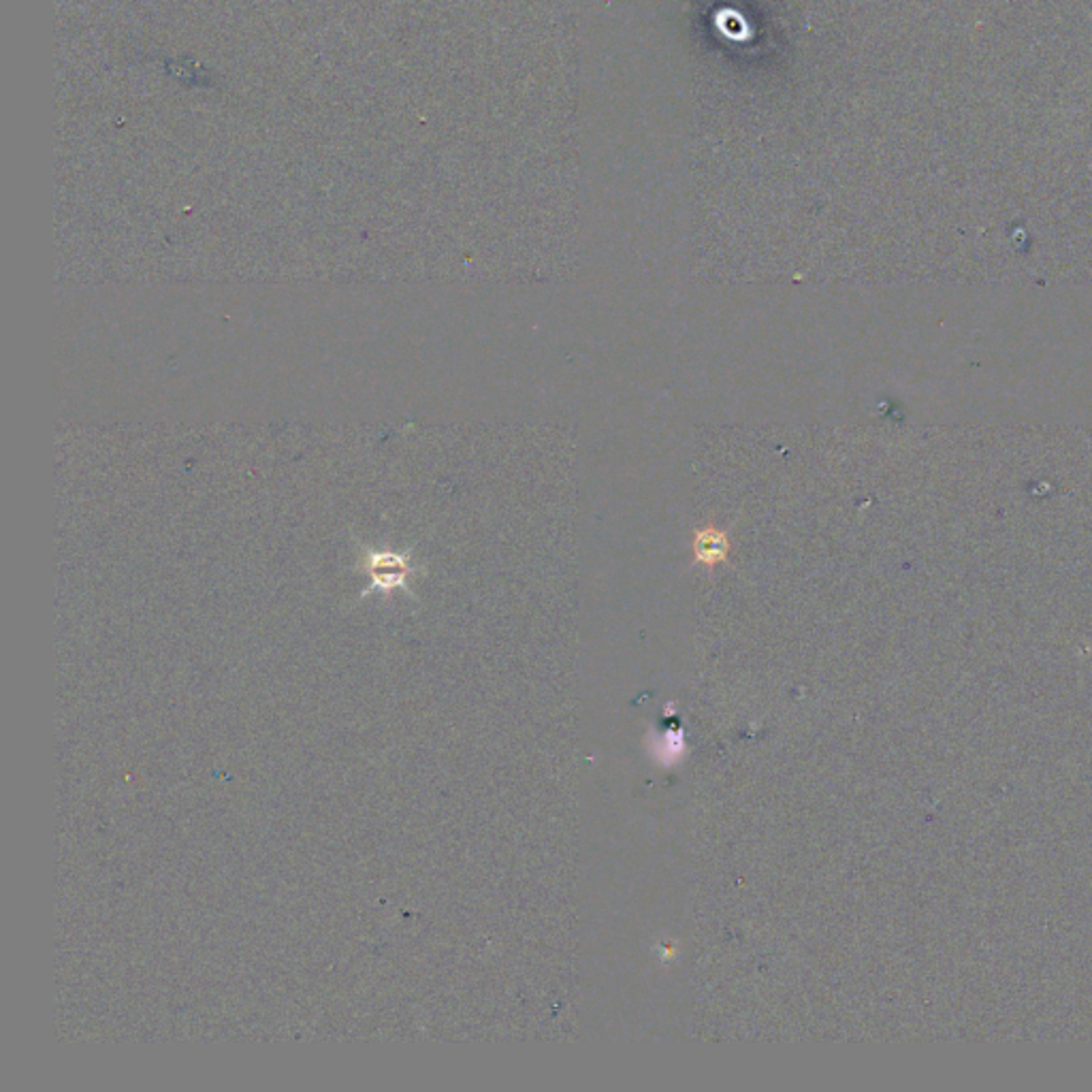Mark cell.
I'll use <instances>...</instances> for the list:
<instances>
[{"mask_svg":"<svg viewBox=\"0 0 1092 1092\" xmlns=\"http://www.w3.org/2000/svg\"><path fill=\"white\" fill-rule=\"evenodd\" d=\"M363 566H366L367 577L372 579L369 589L385 593L408 587V580L412 579L414 572V566L408 555H400L393 551H372L366 555Z\"/></svg>","mask_w":1092,"mask_h":1092,"instance_id":"6da1fadb","label":"cell"},{"mask_svg":"<svg viewBox=\"0 0 1092 1092\" xmlns=\"http://www.w3.org/2000/svg\"><path fill=\"white\" fill-rule=\"evenodd\" d=\"M692 546L693 555H696V561L704 566L721 564V561H726L727 553H730V540H727V535L715 527L700 529V532L693 535Z\"/></svg>","mask_w":1092,"mask_h":1092,"instance_id":"7a4b0ae2","label":"cell"}]
</instances>
